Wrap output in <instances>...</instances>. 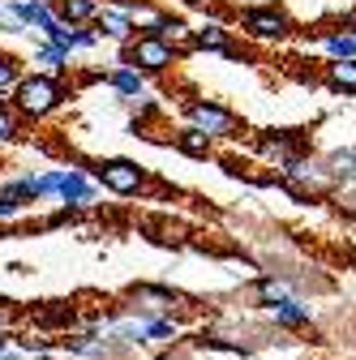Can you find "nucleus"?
Instances as JSON below:
<instances>
[{"label":"nucleus","mask_w":356,"mask_h":360,"mask_svg":"<svg viewBox=\"0 0 356 360\" xmlns=\"http://www.w3.org/2000/svg\"><path fill=\"white\" fill-rule=\"evenodd\" d=\"M39 39L52 43V48H61L65 56H73V52H95V48H99V30H95V26H65V22H52Z\"/></svg>","instance_id":"6e6552de"},{"label":"nucleus","mask_w":356,"mask_h":360,"mask_svg":"<svg viewBox=\"0 0 356 360\" xmlns=\"http://www.w3.org/2000/svg\"><path fill=\"white\" fill-rule=\"evenodd\" d=\"M326 86L339 95H356V60H331L326 65Z\"/></svg>","instance_id":"4be33fe9"},{"label":"nucleus","mask_w":356,"mask_h":360,"mask_svg":"<svg viewBox=\"0 0 356 360\" xmlns=\"http://www.w3.org/2000/svg\"><path fill=\"white\" fill-rule=\"evenodd\" d=\"M262 159L266 163H275V167H284V163H292L296 159V150H300V138H296V129H288V133H279V138H275V133H271V138H262Z\"/></svg>","instance_id":"dca6fc26"},{"label":"nucleus","mask_w":356,"mask_h":360,"mask_svg":"<svg viewBox=\"0 0 356 360\" xmlns=\"http://www.w3.org/2000/svg\"><path fill=\"white\" fill-rule=\"evenodd\" d=\"M30 202H39V198H34V172L0 185V219H18V214H26Z\"/></svg>","instance_id":"9b49d317"},{"label":"nucleus","mask_w":356,"mask_h":360,"mask_svg":"<svg viewBox=\"0 0 356 360\" xmlns=\"http://www.w3.org/2000/svg\"><path fill=\"white\" fill-rule=\"evenodd\" d=\"M185 5H206V0H185Z\"/></svg>","instance_id":"473e14b6"},{"label":"nucleus","mask_w":356,"mask_h":360,"mask_svg":"<svg viewBox=\"0 0 356 360\" xmlns=\"http://www.w3.org/2000/svg\"><path fill=\"white\" fill-rule=\"evenodd\" d=\"M185 116L193 129H202L210 142H232L236 138V112H228L224 103H215V99H193L185 103Z\"/></svg>","instance_id":"39448f33"},{"label":"nucleus","mask_w":356,"mask_h":360,"mask_svg":"<svg viewBox=\"0 0 356 360\" xmlns=\"http://www.w3.org/2000/svg\"><path fill=\"white\" fill-rule=\"evenodd\" d=\"M103 9V0H56V22L65 26H91Z\"/></svg>","instance_id":"f3484780"},{"label":"nucleus","mask_w":356,"mask_h":360,"mask_svg":"<svg viewBox=\"0 0 356 360\" xmlns=\"http://www.w3.org/2000/svg\"><path fill=\"white\" fill-rule=\"evenodd\" d=\"M279 176L284 180H292L296 189H309V193H322V189H331L335 185V176H331V167L322 163V159H292V163H284L279 167Z\"/></svg>","instance_id":"1a4fd4ad"},{"label":"nucleus","mask_w":356,"mask_h":360,"mask_svg":"<svg viewBox=\"0 0 356 360\" xmlns=\"http://www.w3.org/2000/svg\"><path fill=\"white\" fill-rule=\"evenodd\" d=\"M326 60H356V30H331L322 39Z\"/></svg>","instance_id":"5701e85b"},{"label":"nucleus","mask_w":356,"mask_h":360,"mask_svg":"<svg viewBox=\"0 0 356 360\" xmlns=\"http://www.w3.org/2000/svg\"><path fill=\"white\" fill-rule=\"evenodd\" d=\"M189 48L215 52V56H241V48L232 43V30H228L224 22H202V26L193 30V43H189Z\"/></svg>","instance_id":"ddd939ff"},{"label":"nucleus","mask_w":356,"mask_h":360,"mask_svg":"<svg viewBox=\"0 0 356 360\" xmlns=\"http://www.w3.org/2000/svg\"><path fill=\"white\" fill-rule=\"evenodd\" d=\"M142 339L146 343H176L181 339V322H176L172 313H151L142 322Z\"/></svg>","instance_id":"a211bd4d"},{"label":"nucleus","mask_w":356,"mask_h":360,"mask_svg":"<svg viewBox=\"0 0 356 360\" xmlns=\"http://www.w3.org/2000/svg\"><path fill=\"white\" fill-rule=\"evenodd\" d=\"M34 65H39L34 73H48V77H65L69 73V56L61 48H52V43H43V39L34 43Z\"/></svg>","instance_id":"aec40b11"},{"label":"nucleus","mask_w":356,"mask_h":360,"mask_svg":"<svg viewBox=\"0 0 356 360\" xmlns=\"http://www.w3.org/2000/svg\"><path fill=\"white\" fill-rule=\"evenodd\" d=\"M18 347H22V356H30V360H34V356H52L61 343H56V339H48V335H22V339H18Z\"/></svg>","instance_id":"bb28decb"},{"label":"nucleus","mask_w":356,"mask_h":360,"mask_svg":"<svg viewBox=\"0 0 356 360\" xmlns=\"http://www.w3.org/2000/svg\"><path fill=\"white\" fill-rule=\"evenodd\" d=\"M9 343H13V339H9V330H0V356H9Z\"/></svg>","instance_id":"7c9ffc66"},{"label":"nucleus","mask_w":356,"mask_h":360,"mask_svg":"<svg viewBox=\"0 0 356 360\" xmlns=\"http://www.w3.org/2000/svg\"><path fill=\"white\" fill-rule=\"evenodd\" d=\"M241 34L253 43H288L292 39V18L279 5H253L241 13Z\"/></svg>","instance_id":"20e7f679"},{"label":"nucleus","mask_w":356,"mask_h":360,"mask_svg":"<svg viewBox=\"0 0 356 360\" xmlns=\"http://www.w3.org/2000/svg\"><path fill=\"white\" fill-rule=\"evenodd\" d=\"M266 313H271V322L279 330H305L309 322H314V309H309V300H300V296H288V300H279L275 309H266Z\"/></svg>","instance_id":"4468645a"},{"label":"nucleus","mask_w":356,"mask_h":360,"mask_svg":"<svg viewBox=\"0 0 356 360\" xmlns=\"http://www.w3.org/2000/svg\"><path fill=\"white\" fill-rule=\"evenodd\" d=\"M56 198L65 202V210H91L99 202V185H95V176L86 172V167H61Z\"/></svg>","instance_id":"0eeeda50"},{"label":"nucleus","mask_w":356,"mask_h":360,"mask_svg":"<svg viewBox=\"0 0 356 360\" xmlns=\"http://www.w3.org/2000/svg\"><path fill=\"white\" fill-rule=\"evenodd\" d=\"M18 82H22V60L9 56V52H0V99H9L18 90Z\"/></svg>","instance_id":"b1692460"},{"label":"nucleus","mask_w":356,"mask_h":360,"mask_svg":"<svg viewBox=\"0 0 356 360\" xmlns=\"http://www.w3.org/2000/svg\"><path fill=\"white\" fill-rule=\"evenodd\" d=\"M56 189H61V167H48V172L34 176V198H39V202H43V198H56Z\"/></svg>","instance_id":"cd10ccee"},{"label":"nucleus","mask_w":356,"mask_h":360,"mask_svg":"<svg viewBox=\"0 0 356 360\" xmlns=\"http://www.w3.org/2000/svg\"><path fill=\"white\" fill-rule=\"evenodd\" d=\"M288 296H292V283L279 279V275H266V279H258V288H253V300H258L262 309H275V304L288 300Z\"/></svg>","instance_id":"412c9836"},{"label":"nucleus","mask_w":356,"mask_h":360,"mask_svg":"<svg viewBox=\"0 0 356 360\" xmlns=\"http://www.w3.org/2000/svg\"><path fill=\"white\" fill-rule=\"evenodd\" d=\"M125 309H142V313H176V309H189V296L176 292V288H163V283H133L125 292Z\"/></svg>","instance_id":"423d86ee"},{"label":"nucleus","mask_w":356,"mask_h":360,"mask_svg":"<svg viewBox=\"0 0 356 360\" xmlns=\"http://www.w3.org/2000/svg\"><path fill=\"white\" fill-rule=\"evenodd\" d=\"M91 26L99 30V39H112V43H120V48H125V43H133V39H138V26H133V18H129L125 9L108 5V0H103V9H99V18H95Z\"/></svg>","instance_id":"f8f14e48"},{"label":"nucleus","mask_w":356,"mask_h":360,"mask_svg":"<svg viewBox=\"0 0 356 360\" xmlns=\"http://www.w3.org/2000/svg\"><path fill=\"white\" fill-rule=\"evenodd\" d=\"M18 322V309H13V300H5V296H0V330H9Z\"/></svg>","instance_id":"c756f323"},{"label":"nucleus","mask_w":356,"mask_h":360,"mask_svg":"<svg viewBox=\"0 0 356 360\" xmlns=\"http://www.w3.org/2000/svg\"><path fill=\"white\" fill-rule=\"evenodd\" d=\"M326 167H331L335 180H356V150H352V146H348V150H331Z\"/></svg>","instance_id":"a878e982"},{"label":"nucleus","mask_w":356,"mask_h":360,"mask_svg":"<svg viewBox=\"0 0 356 360\" xmlns=\"http://www.w3.org/2000/svg\"><path fill=\"white\" fill-rule=\"evenodd\" d=\"M5 13L18 18L26 30H48L56 22V0H5Z\"/></svg>","instance_id":"9d476101"},{"label":"nucleus","mask_w":356,"mask_h":360,"mask_svg":"<svg viewBox=\"0 0 356 360\" xmlns=\"http://www.w3.org/2000/svg\"><path fill=\"white\" fill-rule=\"evenodd\" d=\"M0 22H5V0H0Z\"/></svg>","instance_id":"2f4dec72"},{"label":"nucleus","mask_w":356,"mask_h":360,"mask_svg":"<svg viewBox=\"0 0 356 360\" xmlns=\"http://www.w3.org/2000/svg\"><path fill=\"white\" fill-rule=\"evenodd\" d=\"M22 138V116L13 112V103H0V146H13Z\"/></svg>","instance_id":"393cba45"},{"label":"nucleus","mask_w":356,"mask_h":360,"mask_svg":"<svg viewBox=\"0 0 356 360\" xmlns=\"http://www.w3.org/2000/svg\"><path fill=\"white\" fill-rule=\"evenodd\" d=\"M176 60H181V48H172V43L159 39V34H138L133 43H125V48H120V65H133V69L146 73V77L167 73Z\"/></svg>","instance_id":"7ed1b4c3"},{"label":"nucleus","mask_w":356,"mask_h":360,"mask_svg":"<svg viewBox=\"0 0 356 360\" xmlns=\"http://www.w3.org/2000/svg\"><path fill=\"white\" fill-rule=\"evenodd\" d=\"M9 99H13V112L22 120H48L65 103V82L48 77V73H22V82Z\"/></svg>","instance_id":"f257e3e1"},{"label":"nucleus","mask_w":356,"mask_h":360,"mask_svg":"<svg viewBox=\"0 0 356 360\" xmlns=\"http://www.w3.org/2000/svg\"><path fill=\"white\" fill-rule=\"evenodd\" d=\"M95 185L116 193V198H142L146 193V167H138V159H125V155H108L95 163Z\"/></svg>","instance_id":"f03ea898"},{"label":"nucleus","mask_w":356,"mask_h":360,"mask_svg":"<svg viewBox=\"0 0 356 360\" xmlns=\"http://www.w3.org/2000/svg\"><path fill=\"white\" fill-rule=\"evenodd\" d=\"M155 112H159V103H155V99H146V95H142V99H133V129H142Z\"/></svg>","instance_id":"c85d7f7f"},{"label":"nucleus","mask_w":356,"mask_h":360,"mask_svg":"<svg viewBox=\"0 0 356 360\" xmlns=\"http://www.w3.org/2000/svg\"><path fill=\"white\" fill-rule=\"evenodd\" d=\"M176 150H181V155H189V159H206L210 150H215V142L206 138V133L202 129H193V124H185V129H176Z\"/></svg>","instance_id":"6ab92c4d"},{"label":"nucleus","mask_w":356,"mask_h":360,"mask_svg":"<svg viewBox=\"0 0 356 360\" xmlns=\"http://www.w3.org/2000/svg\"><path fill=\"white\" fill-rule=\"evenodd\" d=\"M103 82H108L112 95H120V99H129V103L146 95V73H138L133 65H120V60H116V69H112Z\"/></svg>","instance_id":"2eb2a0df"}]
</instances>
